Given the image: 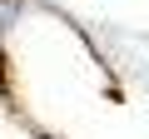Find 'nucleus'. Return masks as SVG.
<instances>
[{
  "label": "nucleus",
  "mask_w": 149,
  "mask_h": 139,
  "mask_svg": "<svg viewBox=\"0 0 149 139\" xmlns=\"http://www.w3.org/2000/svg\"><path fill=\"white\" fill-rule=\"evenodd\" d=\"M35 139H55V134H35Z\"/></svg>",
  "instance_id": "f257e3e1"
}]
</instances>
